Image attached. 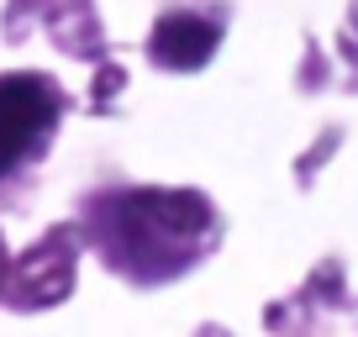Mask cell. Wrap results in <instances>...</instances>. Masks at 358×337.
I'll return each instance as SVG.
<instances>
[{
  "instance_id": "cell-2",
  "label": "cell",
  "mask_w": 358,
  "mask_h": 337,
  "mask_svg": "<svg viewBox=\"0 0 358 337\" xmlns=\"http://www.w3.org/2000/svg\"><path fill=\"white\" fill-rule=\"evenodd\" d=\"M216 53V27L201 16H164L153 32V58L164 69H201Z\"/></svg>"
},
{
  "instance_id": "cell-1",
  "label": "cell",
  "mask_w": 358,
  "mask_h": 337,
  "mask_svg": "<svg viewBox=\"0 0 358 337\" xmlns=\"http://www.w3.org/2000/svg\"><path fill=\"white\" fill-rule=\"evenodd\" d=\"M48 122H53V95L43 79H0V174L37 143Z\"/></svg>"
}]
</instances>
